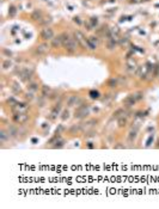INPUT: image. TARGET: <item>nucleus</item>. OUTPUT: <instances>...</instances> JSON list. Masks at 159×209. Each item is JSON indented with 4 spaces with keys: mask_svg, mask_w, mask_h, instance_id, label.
I'll return each mask as SVG.
<instances>
[{
    "mask_svg": "<svg viewBox=\"0 0 159 209\" xmlns=\"http://www.w3.org/2000/svg\"><path fill=\"white\" fill-rule=\"evenodd\" d=\"M60 37H61V41H62V47H63V49L66 50L68 54H74L77 52L78 47H79L78 43H77V41L74 40V37H72V36L68 32H66V31L62 32L60 35Z\"/></svg>",
    "mask_w": 159,
    "mask_h": 209,
    "instance_id": "1",
    "label": "nucleus"
},
{
    "mask_svg": "<svg viewBox=\"0 0 159 209\" xmlns=\"http://www.w3.org/2000/svg\"><path fill=\"white\" fill-rule=\"evenodd\" d=\"M89 114H90L89 112V105L88 104H82V105H79L77 109H75V111H74V117L82 120V118L88 117Z\"/></svg>",
    "mask_w": 159,
    "mask_h": 209,
    "instance_id": "2",
    "label": "nucleus"
},
{
    "mask_svg": "<svg viewBox=\"0 0 159 209\" xmlns=\"http://www.w3.org/2000/svg\"><path fill=\"white\" fill-rule=\"evenodd\" d=\"M73 37H74V40L77 41V43H78L79 47L83 48V49H88V46H86V41H88V38L85 37L84 34H83L82 31H79V30L74 31Z\"/></svg>",
    "mask_w": 159,
    "mask_h": 209,
    "instance_id": "3",
    "label": "nucleus"
},
{
    "mask_svg": "<svg viewBox=\"0 0 159 209\" xmlns=\"http://www.w3.org/2000/svg\"><path fill=\"white\" fill-rule=\"evenodd\" d=\"M40 36H41V38L43 40V41H52L55 36H54V31H53V29L52 28H49V26H44L41 30V32H40Z\"/></svg>",
    "mask_w": 159,
    "mask_h": 209,
    "instance_id": "4",
    "label": "nucleus"
},
{
    "mask_svg": "<svg viewBox=\"0 0 159 209\" xmlns=\"http://www.w3.org/2000/svg\"><path fill=\"white\" fill-rule=\"evenodd\" d=\"M29 120V115L26 112H14L12 116V121L17 124H24Z\"/></svg>",
    "mask_w": 159,
    "mask_h": 209,
    "instance_id": "5",
    "label": "nucleus"
},
{
    "mask_svg": "<svg viewBox=\"0 0 159 209\" xmlns=\"http://www.w3.org/2000/svg\"><path fill=\"white\" fill-rule=\"evenodd\" d=\"M32 74H34V69H29V68H22L20 72H19V75H20L23 81L30 80V79L32 78Z\"/></svg>",
    "mask_w": 159,
    "mask_h": 209,
    "instance_id": "6",
    "label": "nucleus"
},
{
    "mask_svg": "<svg viewBox=\"0 0 159 209\" xmlns=\"http://www.w3.org/2000/svg\"><path fill=\"white\" fill-rule=\"evenodd\" d=\"M29 109V105L26 103H16L11 106V110L14 112H26Z\"/></svg>",
    "mask_w": 159,
    "mask_h": 209,
    "instance_id": "7",
    "label": "nucleus"
},
{
    "mask_svg": "<svg viewBox=\"0 0 159 209\" xmlns=\"http://www.w3.org/2000/svg\"><path fill=\"white\" fill-rule=\"evenodd\" d=\"M48 50H49V46L47 44L46 42H43V43H41V44H38L37 47H36V49H35V54L38 55V56H42V55L47 54Z\"/></svg>",
    "mask_w": 159,
    "mask_h": 209,
    "instance_id": "8",
    "label": "nucleus"
},
{
    "mask_svg": "<svg viewBox=\"0 0 159 209\" xmlns=\"http://www.w3.org/2000/svg\"><path fill=\"white\" fill-rule=\"evenodd\" d=\"M136 103V100L134 98L133 95H129L127 96L125 99H123V105H125V109H131V108H133Z\"/></svg>",
    "mask_w": 159,
    "mask_h": 209,
    "instance_id": "9",
    "label": "nucleus"
},
{
    "mask_svg": "<svg viewBox=\"0 0 159 209\" xmlns=\"http://www.w3.org/2000/svg\"><path fill=\"white\" fill-rule=\"evenodd\" d=\"M80 102H82V100L79 99V97H78V96L72 95V96H69V97L67 98L66 104H67V108H73V106L78 105V103H80Z\"/></svg>",
    "mask_w": 159,
    "mask_h": 209,
    "instance_id": "10",
    "label": "nucleus"
},
{
    "mask_svg": "<svg viewBox=\"0 0 159 209\" xmlns=\"http://www.w3.org/2000/svg\"><path fill=\"white\" fill-rule=\"evenodd\" d=\"M60 110H61V103H59V104H56L53 109H52V112H50V116H49V118L52 120V121H54L57 116L60 115Z\"/></svg>",
    "mask_w": 159,
    "mask_h": 209,
    "instance_id": "11",
    "label": "nucleus"
},
{
    "mask_svg": "<svg viewBox=\"0 0 159 209\" xmlns=\"http://www.w3.org/2000/svg\"><path fill=\"white\" fill-rule=\"evenodd\" d=\"M7 134H9V138H12V139H16L18 134H19V129L14 126H10L7 128Z\"/></svg>",
    "mask_w": 159,
    "mask_h": 209,
    "instance_id": "12",
    "label": "nucleus"
},
{
    "mask_svg": "<svg viewBox=\"0 0 159 209\" xmlns=\"http://www.w3.org/2000/svg\"><path fill=\"white\" fill-rule=\"evenodd\" d=\"M119 78H110L109 80H108V83H106V85H108V87L109 89H116L117 86H119Z\"/></svg>",
    "mask_w": 159,
    "mask_h": 209,
    "instance_id": "13",
    "label": "nucleus"
},
{
    "mask_svg": "<svg viewBox=\"0 0 159 209\" xmlns=\"http://www.w3.org/2000/svg\"><path fill=\"white\" fill-rule=\"evenodd\" d=\"M136 136H138V130H135V129H131V132H129L128 136H127V140L129 143H133L136 139Z\"/></svg>",
    "mask_w": 159,
    "mask_h": 209,
    "instance_id": "14",
    "label": "nucleus"
},
{
    "mask_svg": "<svg viewBox=\"0 0 159 209\" xmlns=\"http://www.w3.org/2000/svg\"><path fill=\"white\" fill-rule=\"evenodd\" d=\"M31 19L32 20H38V22H41L43 19V13H42V11L41 10H35L32 12V14H31Z\"/></svg>",
    "mask_w": 159,
    "mask_h": 209,
    "instance_id": "15",
    "label": "nucleus"
},
{
    "mask_svg": "<svg viewBox=\"0 0 159 209\" xmlns=\"http://www.w3.org/2000/svg\"><path fill=\"white\" fill-rule=\"evenodd\" d=\"M50 42H52V47H53V48H56V49H57V48H60V47L62 46V41H61L60 35H59V36H56V37H54V38H53L52 41H50Z\"/></svg>",
    "mask_w": 159,
    "mask_h": 209,
    "instance_id": "16",
    "label": "nucleus"
},
{
    "mask_svg": "<svg viewBox=\"0 0 159 209\" xmlns=\"http://www.w3.org/2000/svg\"><path fill=\"white\" fill-rule=\"evenodd\" d=\"M97 123V120H90V121H88V122H85V123H82L80 124V128H82V130H84V129L86 128V129H89V128H91V127H93Z\"/></svg>",
    "mask_w": 159,
    "mask_h": 209,
    "instance_id": "17",
    "label": "nucleus"
},
{
    "mask_svg": "<svg viewBox=\"0 0 159 209\" xmlns=\"http://www.w3.org/2000/svg\"><path fill=\"white\" fill-rule=\"evenodd\" d=\"M125 114H126V109H123V108H120V109H116V110L113 112V118H119L121 116H123Z\"/></svg>",
    "mask_w": 159,
    "mask_h": 209,
    "instance_id": "18",
    "label": "nucleus"
},
{
    "mask_svg": "<svg viewBox=\"0 0 159 209\" xmlns=\"http://www.w3.org/2000/svg\"><path fill=\"white\" fill-rule=\"evenodd\" d=\"M127 123H128V120H127L126 116H121V117L117 118V126H119V128H125L127 126Z\"/></svg>",
    "mask_w": 159,
    "mask_h": 209,
    "instance_id": "19",
    "label": "nucleus"
},
{
    "mask_svg": "<svg viewBox=\"0 0 159 209\" xmlns=\"http://www.w3.org/2000/svg\"><path fill=\"white\" fill-rule=\"evenodd\" d=\"M28 90L31 91V92L38 91V84H36V83H29L28 84Z\"/></svg>",
    "mask_w": 159,
    "mask_h": 209,
    "instance_id": "20",
    "label": "nucleus"
},
{
    "mask_svg": "<svg viewBox=\"0 0 159 209\" xmlns=\"http://www.w3.org/2000/svg\"><path fill=\"white\" fill-rule=\"evenodd\" d=\"M65 146V140H62V139H59L57 140L54 145H53V148H62Z\"/></svg>",
    "mask_w": 159,
    "mask_h": 209,
    "instance_id": "21",
    "label": "nucleus"
},
{
    "mask_svg": "<svg viewBox=\"0 0 159 209\" xmlns=\"http://www.w3.org/2000/svg\"><path fill=\"white\" fill-rule=\"evenodd\" d=\"M50 95V89L48 86H42V97H48Z\"/></svg>",
    "mask_w": 159,
    "mask_h": 209,
    "instance_id": "22",
    "label": "nucleus"
},
{
    "mask_svg": "<svg viewBox=\"0 0 159 209\" xmlns=\"http://www.w3.org/2000/svg\"><path fill=\"white\" fill-rule=\"evenodd\" d=\"M60 118H61L62 121H66V120H68V118H69V111H68V109H65V110L62 111Z\"/></svg>",
    "mask_w": 159,
    "mask_h": 209,
    "instance_id": "23",
    "label": "nucleus"
},
{
    "mask_svg": "<svg viewBox=\"0 0 159 209\" xmlns=\"http://www.w3.org/2000/svg\"><path fill=\"white\" fill-rule=\"evenodd\" d=\"M89 96H90L92 99H98V98H99V92L96 91V90H91L90 93H89Z\"/></svg>",
    "mask_w": 159,
    "mask_h": 209,
    "instance_id": "24",
    "label": "nucleus"
},
{
    "mask_svg": "<svg viewBox=\"0 0 159 209\" xmlns=\"http://www.w3.org/2000/svg\"><path fill=\"white\" fill-rule=\"evenodd\" d=\"M133 96H134V98H135V100H136V102H138V100H141V99L144 98V92H141V91H138V92L133 93Z\"/></svg>",
    "mask_w": 159,
    "mask_h": 209,
    "instance_id": "25",
    "label": "nucleus"
},
{
    "mask_svg": "<svg viewBox=\"0 0 159 209\" xmlns=\"http://www.w3.org/2000/svg\"><path fill=\"white\" fill-rule=\"evenodd\" d=\"M11 89H12V91H13L14 93H20V92H22V89L18 86V84H17V83H13V86H12Z\"/></svg>",
    "mask_w": 159,
    "mask_h": 209,
    "instance_id": "26",
    "label": "nucleus"
},
{
    "mask_svg": "<svg viewBox=\"0 0 159 209\" xmlns=\"http://www.w3.org/2000/svg\"><path fill=\"white\" fill-rule=\"evenodd\" d=\"M11 61L10 60H5L4 62H3V67H4V69H7V68H10L11 67Z\"/></svg>",
    "mask_w": 159,
    "mask_h": 209,
    "instance_id": "27",
    "label": "nucleus"
},
{
    "mask_svg": "<svg viewBox=\"0 0 159 209\" xmlns=\"http://www.w3.org/2000/svg\"><path fill=\"white\" fill-rule=\"evenodd\" d=\"M89 38L91 40L92 43H95V44L98 47V44H99V40H98V37H96V36H91V37H89Z\"/></svg>",
    "mask_w": 159,
    "mask_h": 209,
    "instance_id": "28",
    "label": "nucleus"
},
{
    "mask_svg": "<svg viewBox=\"0 0 159 209\" xmlns=\"http://www.w3.org/2000/svg\"><path fill=\"white\" fill-rule=\"evenodd\" d=\"M90 23H91V26H92V28H95V26L98 24V20H97L96 17H92V18L90 19Z\"/></svg>",
    "mask_w": 159,
    "mask_h": 209,
    "instance_id": "29",
    "label": "nucleus"
},
{
    "mask_svg": "<svg viewBox=\"0 0 159 209\" xmlns=\"http://www.w3.org/2000/svg\"><path fill=\"white\" fill-rule=\"evenodd\" d=\"M16 12H17V11H16V7H14V6L12 5V6L10 7V10H9V14H10L11 17H13L14 14H16Z\"/></svg>",
    "mask_w": 159,
    "mask_h": 209,
    "instance_id": "30",
    "label": "nucleus"
},
{
    "mask_svg": "<svg viewBox=\"0 0 159 209\" xmlns=\"http://www.w3.org/2000/svg\"><path fill=\"white\" fill-rule=\"evenodd\" d=\"M0 136H1V143H4L5 140H6V138L9 136V134H6L5 130H1V133H0Z\"/></svg>",
    "mask_w": 159,
    "mask_h": 209,
    "instance_id": "31",
    "label": "nucleus"
},
{
    "mask_svg": "<svg viewBox=\"0 0 159 209\" xmlns=\"http://www.w3.org/2000/svg\"><path fill=\"white\" fill-rule=\"evenodd\" d=\"M25 99H26V100H29V102H30V100H32V99H34V95H32V92H28L26 95H25Z\"/></svg>",
    "mask_w": 159,
    "mask_h": 209,
    "instance_id": "32",
    "label": "nucleus"
},
{
    "mask_svg": "<svg viewBox=\"0 0 159 209\" xmlns=\"http://www.w3.org/2000/svg\"><path fill=\"white\" fill-rule=\"evenodd\" d=\"M56 97H57V95H56V92H55V91H53V92L49 95V99H52V100H53V99H55Z\"/></svg>",
    "mask_w": 159,
    "mask_h": 209,
    "instance_id": "33",
    "label": "nucleus"
},
{
    "mask_svg": "<svg viewBox=\"0 0 159 209\" xmlns=\"http://www.w3.org/2000/svg\"><path fill=\"white\" fill-rule=\"evenodd\" d=\"M73 22H75V23H78L79 25L82 24V22H80V18H79V17H74V18H73Z\"/></svg>",
    "mask_w": 159,
    "mask_h": 209,
    "instance_id": "34",
    "label": "nucleus"
},
{
    "mask_svg": "<svg viewBox=\"0 0 159 209\" xmlns=\"http://www.w3.org/2000/svg\"><path fill=\"white\" fill-rule=\"evenodd\" d=\"M86 147H88V148H93V147H95V145H93V142H88Z\"/></svg>",
    "mask_w": 159,
    "mask_h": 209,
    "instance_id": "35",
    "label": "nucleus"
},
{
    "mask_svg": "<svg viewBox=\"0 0 159 209\" xmlns=\"http://www.w3.org/2000/svg\"><path fill=\"white\" fill-rule=\"evenodd\" d=\"M115 148H125L123 145H115Z\"/></svg>",
    "mask_w": 159,
    "mask_h": 209,
    "instance_id": "36",
    "label": "nucleus"
},
{
    "mask_svg": "<svg viewBox=\"0 0 159 209\" xmlns=\"http://www.w3.org/2000/svg\"><path fill=\"white\" fill-rule=\"evenodd\" d=\"M156 147H157V148H159V140L157 141V145H156Z\"/></svg>",
    "mask_w": 159,
    "mask_h": 209,
    "instance_id": "37",
    "label": "nucleus"
},
{
    "mask_svg": "<svg viewBox=\"0 0 159 209\" xmlns=\"http://www.w3.org/2000/svg\"><path fill=\"white\" fill-rule=\"evenodd\" d=\"M131 4H133V3H136V0H131V1H129Z\"/></svg>",
    "mask_w": 159,
    "mask_h": 209,
    "instance_id": "38",
    "label": "nucleus"
},
{
    "mask_svg": "<svg viewBox=\"0 0 159 209\" xmlns=\"http://www.w3.org/2000/svg\"><path fill=\"white\" fill-rule=\"evenodd\" d=\"M145 1H148V0H145Z\"/></svg>",
    "mask_w": 159,
    "mask_h": 209,
    "instance_id": "39",
    "label": "nucleus"
}]
</instances>
